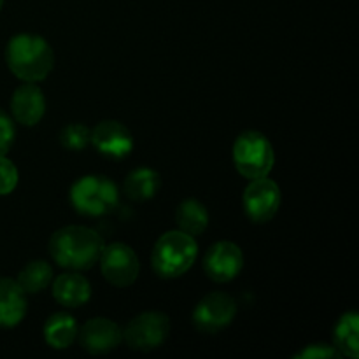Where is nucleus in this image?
I'll return each mask as SVG.
<instances>
[{
  "mask_svg": "<svg viewBox=\"0 0 359 359\" xmlns=\"http://www.w3.org/2000/svg\"><path fill=\"white\" fill-rule=\"evenodd\" d=\"M98 262H100L105 280L112 286L126 287L135 283L139 277V258L135 251L123 242H114L107 248L104 245Z\"/></svg>",
  "mask_w": 359,
  "mask_h": 359,
  "instance_id": "nucleus-7",
  "label": "nucleus"
},
{
  "mask_svg": "<svg viewBox=\"0 0 359 359\" xmlns=\"http://www.w3.org/2000/svg\"><path fill=\"white\" fill-rule=\"evenodd\" d=\"M359 321L356 312H347L335 326V347L340 354L356 359L359 356Z\"/></svg>",
  "mask_w": 359,
  "mask_h": 359,
  "instance_id": "nucleus-19",
  "label": "nucleus"
},
{
  "mask_svg": "<svg viewBox=\"0 0 359 359\" xmlns=\"http://www.w3.org/2000/svg\"><path fill=\"white\" fill-rule=\"evenodd\" d=\"M18 184V168L6 156H0V195H9Z\"/></svg>",
  "mask_w": 359,
  "mask_h": 359,
  "instance_id": "nucleus-22",
  "label": "nucleus"
},
{
  "mask_svg": "<svg viewBox=\"0 0 359 359\" xmlns=\"http://www.w3.org/2000/svg\"><path fill=\"white\" fill-rule=\"evenodd\" d=\"M81 347L90 354H105L121 344L123 332L114 321L105 318L90 319L77 332Z\"/></svg>",
  "mask_w": 359,
  "mask_h": 359,
  "instance_id": "nucleus-12",
  "label": "nucleus"
},
{
  "mask_svg": "<svg viewBox=\"0 0 359 359\" xmlns=\"http://www.w3.org/2000/svg\"><path fill=\"white\" fill-rule=\"evenodd\" d=\"M160 184L161 179L158 172L151 170V168H137V170L130 172L128 177L125 179L123 191L133 202H146L156 195Z\"/></svg>",
  "mask_w": 359,
  "mask_h": 359,
  "instance_id": "nucleus-17",
  "label": "nucleus"
},
{
  "mask_svg": "<svg viewBox=\"0 0 359 359\" xmlns=\"http://www.w3.org/2000/svg\"><path fill=\"white\" fill-rule=\"evenodd\" d=\"M6 62L18 79L25 83H39L53 70L55 53L41 35L18 34L7 42Z\"/></svg>",
  "mask_w": 359,
  "mask_h": 359,
  "instance_id": "nucleus-2",
  "label": "nucleus"
},
{
  "mask_svg": "<svg viewBox=\"0 0 359 359\" xmlns=\"http://www.w3.org/2000/svg\"><path fill=\"white\" fill-rule=\"evenodd\" d=\"M175 221H177L181 231L196 237V235H202L205 231L207 224H209V212L202 202L188 198L175 210Z\"/></svg>",
  "mask_w": 359,
  "mask_h": 359,
  "instance_id": "nucleus-18",
  "label": "nucleus"
},
{
  "mask_svg": "<svg viewBox=\"0 0 359 359\" xmlns=\"http://www.w3.org/2000/svg\"><path fill=\"white\" fill-rule=\"evenodd\" d=\"M244 266V255L233 242H216L210 245L203 258V269L207 276L216 283H230L241 273Z\"/></svg>",
  "mask_w": 359,
  "mask_h": 359,
  "instance_id": "nucleus-10",
  "label": "nucleus"
},
{
  "mask_svg": "<svg viewBox=\"0 0 359 359\" xmlns=\"http://www.w3.org/2000/svg\"><path fill=\"white\" fill-rule=\"evenodd\" d=\"M276 161L273 147L263 133L248 130L237 137L233 144V163L238 174L245 179L265 177Z\"/></svg>",
  "mask_w": 359,
  "mask_h": 359,
  "instance_id": "nucleus-5",
  "label": "nucleus"
},
{
  "mask_svg": "<svg viewBox=\"0 0 359 359\" xmlns=\"http://www.w3.org/2000/svg\"><path fill=\"white\" fill-rule=\"evenodd\" d=\"M53 297L63 307H81L91 297L90 280L76 272L62 273L53 283Z\"/></svg>",
  "mask_w": 359,
  "mask_h": 359,
  "instance_id": "nucleus-15",
  "label": "nucleus"
},
{
  "mask_svg": "<svg viewBox=\"0 0 359 359\" xmlns=\"http://www.w3.org/2000/svg\"><path fill=\"white\" fill-rule=\"evenodd\" d=\"M70 202L83 216H105L119 202V189L104 175H84L74 182Z\"/></svg>",
  "mask_w": 359,
  "mask_h": 359,
  "instance_id": "nucleus-4",
  "label": "nucleus"
},
{
  "mask_svg": "<svg viewBox=\"0 0 359 359\" xmlns=\"http://www.w3.org/2000/svg\"><path fill=\"white\" fill-rule=\"evenodd\" d=\"M2 6H4V0H0V9H2Z\"/></svg>",
  "mask_w": 359,
  "mask_h": 359,
  "instance_id": "nucleus-25",
  "label": "nucleus"
},
{
  "mask_svg": "<svg viewBox=\"0 0 359 359\" xmlns=\"http://www.w3.org/2000/svg\"><path fill=\"white\" fill-rule=\"evenodd\" d=\"M198 256V245L191 235L181 230L167 231L156 241L151 255L154 272L163 279H174L191 269Z\"/></svg>",
  "mask_w": 359,
  "mask_h": 359,
  "instance_id": "nucleus-3",
  "label": "nucleus"
},
{
  "mask_svg": "<svg viewBox=\"0 0 359 359\" xmlns=\"http://www.w3.org/2000/svg\"><path fill=\"white\" fill-rule=\"evenodd\" d=\"M91 130L88 126L79 125V123H72L67 125L60 133V142L63 147L70 151H81L90 144Z\"/></svg>",
  "mask_w": 359,
  "mask_h": 359,
  "instance_id": "nucleus-21",
  "label": "nucleus"
},
{
  "mask_svg": "<svg viewBox=\"0 0 359 359\" xmlns=\"http://www.w3.org/2000/svg\"><path fill=\"white\" fill-rule=\"evenodd\" d=\"M27 314V293L20 284L0 277V328H11L21 323Z\"/></svg>",
  "mask_w": 359,
  "mask_h": 359,
  "instance_id": "nucleus-14",
  "label": "nucleus"
},
{
  "mask_svg": "<svg viewBox=\"0 0 359 359\" xmlns=\"http://www.w3.org/2000/svg\"><path fill=\"white\" fill-rule=\"evenodd\" d=\"M14 135H16V132H14L13 121L6 112L0 111V156H6L7 151L11 149Z\"/></svg>",
  "mask_w": 359,
  "mask_h": 359,
  "instance_id": "nucleus-24",
  "label": "nucleus"
},
{
  "mask_svg": "<svg viewBox=\"0 0 359 359\" xmlns=\"http://www.w3.org/2000/svg\"><path fill=\"white\" fill-rule=\"evenodd\" d=\"M53 280V269L44 259L30 262L18 276L16 283L20 284L25 293H39L46 290Z\"/></svg>",
  "mask_w": 359,
  "mask_h": 359,
  "instance_id": "nucleus-20",
  "label": "nucleus"
},
{
  "mask_svg": "<svg viewBox=\"0 0 359 359\" xmlns=\"http://www.w3.org/2000/svg\"><path fill=\"white\" fill-rule=\"evenodd\" d=\"M170 333V321L163 312H142L128 323L123 339L135 351H151L160 347Z\"/></svg>",
  "mask_w": 359,
  "mask_h": 359,
  "instance_id": "nucleus-6",
  "label": "nucleus"
},
{
  "mask_svg": "<svg viewBox=\"0 0 359 359\" xmlns=\"http://www.w3.org/2000/svg\"><path fill=\"white\" fill-rule=\"evenodd\" d=\"M237 314L233 298L221 291H214L198 302L193 312V323L203 333H216L226 328Z\"/></svg>",
  "mask_w": 359,
  "mask_h": 359,
  "instance_id": "nucleus-9",
  "label": "nucleus"
},
{
  "mask_svg": "<svg viewBox=\"0 0 359 359\" xmlns=\"http://www.w3.org/2000/svg\"><path fill=\"white\" fill-rule=\"evenodd\" d=\"M90 142H93L98 153L109 158H116V160L128 156L133 149V137L130 130L123 123L114 121V119H105V121L98 123L91 130Z\"/></svg>",
  "mask_w": 359,
  "mask_h": 359,
  "instance_id": "nucleus-11",
  "label": "nucleus"
},
{
  "mask_svg": "<svg viewBox=\"0 0 359 359\" xmlns=\"http://www.w3.org/2000/svg\"><path fill=\"white\" fill-rule=\"evenodd\" d=\"M77 323L76 319L65 312L53 314L44 325V339L48 346L53 349H67L77 339Z\"/></svg>",
  "mask_w": 359,
  "mask_h": 359,
  "instance_id": "nucleus-16",
  "label": "nucleus"
},
{
  "mask_svg": "<svg viewBox=\"0 0 359 359\" xmlns=\"http://www.w3.org/2000/svg\"><path fill=\"white\" fill-rule=\"evenodd\" d=\"M242 203L249 219L255 223H269L280 205L279 184L266 175L251 179L248 188L244 189Z\"/></svg>",
  "mask_w": 359,
  "mask_h": 359,
  "instance_id": "nucleus-8",
  "label": "nucleus"
},
{
  "mask_svg": "<svg viewBox=\"0 0 359 359\" xmlns=\"http://www.w3.org/2000/svg\"><path fill=\"white\" fill-rule=\"evenodd\" d=\"M342 354L337 351V347L328 346V344H311L305 349L297 354V359H325V358H339Z\"/></svg>",
  "mask_w": 359,
  "mask_h": 359,
  "instance_id": "nucleus-23",
  "label": "nucleus"
},
{
  "mask_svg": "<svg viewBox=\"0 0 359 359\" xmlns=\"http://www.w3.org/2000/svg\"><path fill=\"white\" fill-rule=\"evenodd\" d=\"M104 249V241L88 226L60 228L49 241V255L56 265L69 270H88L98 262Z\"/></svg>",
  "mask_w": 359,
  "mask_h": 359,
  "instance_id": "nucleus-1",
  "label": "nucleus"
},
{
  "mask_svg": "<svg viewBox=\"0 0 359 359\" xmlns=\"http://www.w3.org/2000/svg\"><path fill=\"white\" fill-rule=\"evenodd\" d=\"M46 111L42 90L35 83H27L14 91L11 98V112L14 119L25 126L37 125Z\"/></svg>",
  "mask_w": 359,
  "mask_h": 359,
  "instance_id": "nucleus-13",
  "label": "nucleus"
}]
</instances>
